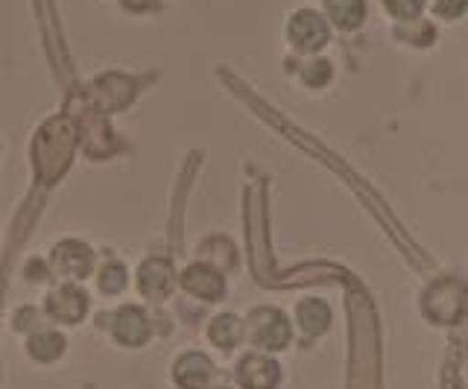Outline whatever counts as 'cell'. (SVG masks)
Returning a JSON list of instances; mask_svg holds the SVG:
<instances>
[{"instance_id":"6da1fadb","label":"cell","mask_w":468,"mask_h":389,"mask_svg":"<svg viewBox=\"0 0 468 389\" xmlns=\"http://www.w3.org/2000/svg\"><path fill=\"white\" fill-rule=\"evenodd\" d=\"M290 38L302 50H316L328 41V24L316 12H299L290 21Z\"/></svg>"},{"instance_id":"7a4b0ae2","label":"cell","mask_w":468,"mask_h":389,"mask_svg":"<svg viewBox=\"0 0 468 389\" xmlns=\"http://www.w3.org/2000/svg\"><path fill=\"white\" fill-rule=\"evenodd\" d=\"M53 267L62 272L65 279H85L91 272V249L82 247L77 240H68L53 252Z\"/></svg>"},{"instance_id":"3957f363","label":"cell","mask_w":468,"mask_h":389,"mask_svg":"<svg viewBox=\"0 0 468 389\" xmlns=\"http://www.w3.org/2000/svg\"><path fill=\"white\" fill-rule=\"evenodd\" d=\"M85 305H88V299L82 290H77V287H62V290H56L50 299H48V310L53 320L58 322H77L82 320V313H85Z\"/></svg>"},{"instance_id":"277c9868","label":"cell","mask_w":468,"mask_h":389,"mask_svg":"<svg viewBox=\"0 0 468 389\" xmlns=\"http://www.w3.org/2000/svg\"><path fill=\"white\" fill-rule=\"evenodd\" d=\"M238 378H240L243 389H272L275 381H278V366L267 357L252 354V357H246L240 363Z\"/></svg>"},{"instance_id":"5b68a950","label":"cell","mask_w":468,"mask_h":389,"mask_svg":"<svg viewBox=\"0 0 468 389\" xmlns=\"http://www.w3.org/2000/svg\"><path fill=\"white\" fill-rule=\"evenodd\" d=\"M173 287V269L167 261H161V258H153V261H146L141 267V290L146 296H167V290Z\"/></svg>"},{"instance_id":"8992f818","label":"cell","mask_w":468,"mask_h":389,"mask_svg":"<svg viewBox=\"0 0 468 389\" xmlns=\"http://www.w3.org/2000/svg\"><path fill=\"white\" fill-rule=\"evenodd\" d=\"M211 378V363L202 354H187L176 363V381L182 389H202Z\"/></svg>"},{"instance_id":"52a82bcc","label":"cell","mask_w":468,"mask_h":389,"mask_svg":"<svg viewBox=\"0 0 468 389\" xmlns=\"http://www.w3.org/2000/svg\"><path fill=\"white\" fill-rule=\"evenodd\" d=\"M114 331H117V340H123L126 345H141L146 340V334H150L144 313L138 308H123L121 313H117Z\"/></svg>"},{"instance_id":"ba28073f","label":"cell","mask_w":468,"mask_h":389,"mask_svg":"<svg viewBox=\"0 0 468 389\" xmlns=\"http://www.w3.org/2000/svg\"><path fill=\"white\" fill-rule=\"evenodd\" d=\"M185 287L202 299H217L219 293H223V279H219L217 272L208 267H190L185 272Z\"/></svg>"},{"instance_id":"9c48e42d","label":"cell","mask_w":468,"mask_h":389,"mask_svg":"<svg viewBox=\"0 0 468 389\" xmlns=\"http://www.w3.org/2000/svg\"><path fill=\"white\" fill-rule=\"evenodd\" d=\"M267 320L270 322H258L255 340L263 345V349H284V342L290 337V328L284 322V316L275 313V310H267Z\"/></svg>"},{"instance_id":"30bf717a","label":"cell","mask_w":468,"mask_h":389,"mask_svg":"<svg viewBox=\"0 0 468 389\" xmlns=\"http://www.w3.org/2000/svg\"><path fill=\"white\" fill-rule=\"evenodd\" d=\"M363 0H328V16L343 26V30H351L363 21Z\"/></svg>"},{"instance_id":"8fae6325","label":"cell","mask_w":468,"mask_h":389,"mask_svg":"<svg viewBox=\"0 0 468 389\" xmlns=\"http://www.w3.org/2000/svg\"><path fill=\"white\" fill-rule=\"evenodd\" d=\"M211 337L229 349V345H234L240 340V322L234 320V316H219V320L211 325Z\"/></svg>"},{"instance_id":"7c38bea8","label":"cell","mask_w":468,"mask_h":389,"mask_svg":"<svg viewBox=\"0 0 468 389\" xmlns=\"http://www.w3.org/2000/svg\"><path fill=\"white\" fill-rule=\"evenodd\" d=\"M62 345H65V340L58 334H41L29 342V352H33L38 360H53V357L62 354Z\"/></svg>"},{"instance_id":"4fadbf2b","label":"cell","mask_w":468,"mask_h":389,"mask_svg":"<svg viewBox=\"0 0 468 389\" xmlns=\"http://www.w3.org/2000/svg\"><path fill=\"white\" fill-rule=\"evenodd\" d=\"M126 284V269L121 267V264H112V267H106V272L100 276V287L106 293H114V290H121V287Z\"/></svg>"},{"instance_id":"5bb4252c","label":"cell","mask_w":468,"mask_h":389,"mask_svg":"<svg viewBox=\"0 0 468 389\" xmlns=\"http://www.w3.org/2000/svg\"><path fill=\"white\" fill-rule=\"evenodd\" d=\"M395 18H416L421 12V0H384Z\"/></svg>"},{"instance_id":"9a60e30c","label":"cell","mask_w":468,"mask_h":389,"mask_svg":"<svg viewBox=\"0 0 468 389\" xmlns=\"http://www.w3.org/2000/svg\"><path fill=\"white\" fill-rule=\"evenodd\" d=\"M465 4H468V0H436V12H439V16H445V18H457L460 16V12L465 9Z\"/></svg>"}]
</instances>
